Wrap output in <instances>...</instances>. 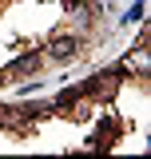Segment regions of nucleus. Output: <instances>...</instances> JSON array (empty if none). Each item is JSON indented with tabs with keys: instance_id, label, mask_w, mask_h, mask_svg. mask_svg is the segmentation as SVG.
Listing matches in <instances>:
<instances>
[{
	"instance_id": "f257e3e1",
	"label": "nucleus",
	"mask_w": 151,
	"mask_h": 159,
	"mask_svg": "<svg viewBox=\"0 0 151 159\" xmlns=\"http://www.w3.org/2000/svg\"><path fill=\"white\" fill-rule=\"evenodd\" d=\"M52 56H56V60H64V56L72 60L76 56V40H56V44H52Z\"/></svg>"
}]
</instances>
